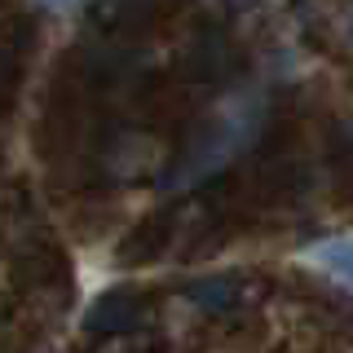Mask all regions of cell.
<instances>
[{"instance_id":"1","label":"cell","mask_w":353,"mask_h":353,"mask_svg":"<svg viewBox=\"0 0 353 353\" xmlns=\"http://www.w3.org/2000/svg\"><path fill=\"white\" fill-rule=\"evenodd\" d=\"M323 261L353 283V243H331V248H323Z\"/></svg>"}]
</instances>
